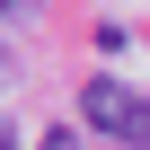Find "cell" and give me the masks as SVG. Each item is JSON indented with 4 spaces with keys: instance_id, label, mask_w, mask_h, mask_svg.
Listing matches in <instances>:
<instances>
[{
    "instance_id": "obj_2",
    "label": "cell",
    "mask_w": 150,
    "mask_h": 150,
    "mask_svg": "<svg viewBox=\"0 0 150 150\" xmlns=\"http://www.w3.org/2000/svg\"><path fill=\"white\" fill-rule=\"evenodd\" d=\"M35 150H80V132H44V141H35Z\"/></svg>"
},
{
    "instance_id": "obj_1",
    "label": "cell",
    "mask_w": 150,
    "mask_h": 150,
    "mask_svg": "<svg viewBox=\"0 0 150 150\" xmlns=\"http://www.w3.org/2000/svg\"><path fill=\"white\" fill-rule=\"evenodd\" d=\"M80 115H88L97 132H115V141L150 150V97H132L124 80H88V88H80Z\"/></svg>"
}]
</instances>
